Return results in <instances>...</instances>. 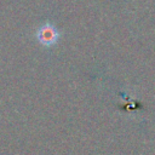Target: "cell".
<instances>
[{"mask_svg": "<svg viewBox=\"0 0 155 155\" xmlns=\"http://www.w3.org/2000/svg\"><path fill=\"white\" fill-rule=\"evenodd\" d=\"M36 38L44 46H53L59 39V31L54 25L46 23L36 30Z\"/></svg>", "mask_w": 155, "mask_h": 155, "instance_id": "1", "label": "cell"}]
</instances>
